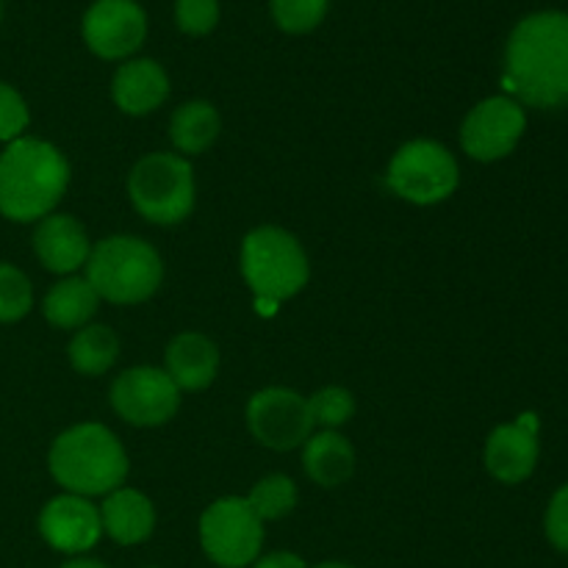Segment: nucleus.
<instances>
[{
  "label": "nucleus",
  "mask_w": 568,
  "mask_h": 568,
  "mask_svg": "<svg viewBox=\"0 0 568 568\" xmlns=\"http://www.w3.org/2000/svg\"><path fill=\"white\" fill-rule=\"evenodd\" d=\"M527 128L525 109L510 98H488L469 111L460 144L475 161H497L514 153Z\"/></svg>",
  "instance_id": "obj_11"
},
{
  "label": "nucleus",
  "mask_w": 568,
  "mask_h": 568,
  "mask_svg": "<svg viewBox=\"0 0 568 568\" xmlns=\"http://www.w3.org/2000/svg\"><path fill=\"white\" fill-rule=\"evenodd\" d=\"M148 20L133 0H98L83 17V39L100 59H125L142 48Z\"/></svg>",
  "instance_id": "obj_12"
},
{
  "label": "nucleus",
  "mask_w": 568,
  "mask_h": 568,
  "mask_svg": "<svg viewBox=\"0 0 568 568\" xmlns=\"http://www.w3.org/2000/svg\"><path fill=\"white\" fill-rule=\"evenodd\" d=\"M327 11V0H272L277 28L288 33L314 31Z\"/></svg>",
  "instance_id": "obj_26"
},
{
  "label": "nucleus",
  "mask_w": 568,
  "mask_h": 568,
  "mask_svg": "<svg viewBox=\"0 0 568 568\" xmlns=\"http://www.w3.org/2000/svg\"><path fill=\"white\" fill-rule=\"evenodd\" d=\"M503 83L536 109L568 103V14L541 11L516 26L505 53Z\"/></svg>",
  "instance_id": "obj_1"
},
{
  "label": "nucleus",
  "mask_w": 568,
  "mask_h": 568,
  "mask_svg": "<svg viewBox=\"0 0 568 568\" xmlns=\"http://www.w3.org/2000/svg\"><path fill=\"white\" fill-rule=\"evenodd\" d=\"M247 425L264 447L277 453L305 444L314 430L308 399L292 388H264L255 394L247 405Z\"/></svg>",
  "instance_id": "obj_9"
},
{
  "label": "nucleus",
  "mask_w": 568,
  "mask_h": 568,
  "mask_svg": "<svg viewBox=\"0 0 568 568\" xmlns=\"http://www.w3.org/2000/svg\"><path fill=\"white\" fill-rule=\"evenodd\" d=\"M116 355H120V342H116L114 331L105 325L81 327L70 342V364L87 377H98L109 372L114 366Z\"/></svg>",
  "instance_id": "obj_22"
},
{
  "label": "nucleus",
  "mask_w": 568,
  "mask_h": 568,
  "mask_svg": "<svg viewBox=\"0 0 568 568\" xmlns=\"http://www.w3.org/2000/svg\"><path fill=\"white\" fill-rule=\"evenodd\" d=\"M308 410L311 419H314V427L320 425L325 430H336V427H342L353 416V394L338 386H327L308 399Z\"/></svg>",
  "instance_id": "obj_25"
},
{
  "label": "nucleus",
  "mask_w": 568,
  "mask_h": 568,
  "mask_svg": "<svg viewBox=\"0 0 568 568\" xmlns=\"http://www.w3.org/2000/svg\"><path fill=\"white\" fill-rule=\"evenodd\" d=\"M538 464V422L525 414L514 425H503L488 436L486 466L497 480L521 483Z\"/></svg>",
  "instance_id": "obj_14"
},
{
  "label": "nucleus",
  "mask_w": 568,
  "mask_h": 568,
  "mask_svg": "<svg viewBox=\"0 0 568 568\" xmlns=\"http://www.w3.org/2000/svg\"><path fill=\"white\" fill-rule=\"evenodd\" d=\"M175 17L183 33L203 37L220 20V3L216 0H178Z\"/></svg>",
  "instance_id": "obj_28"
},
{
  "label": "nucleus",
  "mask_w": 568,
  "mask_h": 568,
  "mask_svg": "<svg viewBox=\"0 0 568 568\" xmlns=\"http://www.w3.org/2000/svg\"><path fill=\"white\" fill-rule=\"evenodd\" d=\"M131 203L155 225H178L194 209V175L186 159L153 153L133 166L128 178Z\"/></svg>",
  "instance_id": "obj_6"
},
{
  "label": "nucleus",
  "mask_w": 568,
  "mask_h": 568,
  "mask_svg": "<svg viewBox=\"0 0 568 568\" xmlns=\"http://www.w3.org/2000/svg\"><path fill=\"white\" fill-rule=\"evenodd\" d=\"M39 532L55 552H89L103 536L100 508H94L87 497H78V494H61V497L50 499L39 514Z\"/></svg>",
  "instance_id": "obj_13"
},
{
  "label": "nucleus",
  "mask_w": 568,
  "mask_h": 568,
  "mask_svg": "<svg viewBox=\"0 0 568 568\" xmlns=\"http://www.w3.org/2000/svg\"><path fill=\"white\" fill-rule=\"evenodd\" d=\"M247 505L253 508V514L258 516L261 521L283 519V516L292 514L294 505H297V486L283 475L264 477V480L253 486Z\"/></svg>",
  "instance_id": "obj_23"
},
{
  "label": "nucleus",
  "mask_w": 568,
  "mask_h": 568,
  "mask_svg": "<svg viewBox=\"0 0 568 568\" xmlns=\"http://www.w3.org/2000/svg\"><path fill=\"white\" fill-rule=\"evenodd\" d=\"M33 253L55 275H72L87 266L89 236L81 222L70 214H48L33 231Z\"/></svg>",
  "instance_id": "obj_15"
},
{
  "label": "nucleus",
  "mask_w": 568,
  "mask_h": 568,
  "mask_svg": "<svg viewBox=\"0 0 568 568\" xmlns=\"http://www.w3.org/2000/svg\"><path fill=\"white\" fill-rule=\"evenodd\" d=\"M166 375L178 392H203L220 369V349L203 333H181L166 347Z\"/></svg>",
  "instance_id": "obj_16"
},
{
  "label": "nucleus",
  "mask_w": 568,
  "mask_h": 568,
  "mask_svg": "<svg viewBox=\"0 0 568 568\" xmlns=\"http://www.w3.org/2000/svg\"><path fill=\"white\" fill-rule=\"evenodd\" d=\"M547 536L552 547L560 552H568V486L560 488L552 497L547 510Z\"/></svg>",
  "instance_id": "obj_29"
},
{
  "label": "nucleus",
  "mask_w": 568,
  "mask_h": 568,
  "mask_svg": "<svg viewBox=\"0 0 568 568\" xmlns=\"http://www.w3.org/2000/svg\"><path fill=\"white\" fill-rule=\"evenodd\" d=\"M111 94L125 114L142 116L164 103L166 94H170V81H166V72L161 70V64L150 59H136L116 70Z\"/></svg>",
  "instance_id": "obj_17"
},
{
  "label": "nucleus",
  "mask_w": 568,
  "mask_h": 568,
  "mask_svg": "<svg viewBox=\"0 0 568 568\" xmlns=\"http://www.w3.org/2000/svg\"><path fill=\"white\" fill-rule=\"evenodd\" d=\"M28 105L22 100V94L14 87L0 81V142H14L22 136V131L28 128Z\"/></svg>",
  "instance_id": "obj_27"
},
{
  "label": "nucleus",
  "mask_w": 568,
  "mask_h": 568,
  "mask_svg": "<svg viewBox=\"0 0 568 568\" xmlns=\"http://www.w3.org/2000/svg\"><path fill=\"white\" fill-rule=\"evenodd\" d=\"M61 568H109L105 564H100V560H89V558H75L70 560V564H64Z\"/></svg>",
  "instance_id": "obj_31"
},
{
  "label": "nucleus",
  "mask_w": 568,
  "mask_h": 568,
  "mask_svg": "<svg viewBox=\"0 0 568 568\" xmlns=\"http://www.w3.org/2000/svg\"><path fill=\"white\" fill-rule=\"evenodd\" d=\"M98 292L89 286L87 277H64L55 283L44 297L42 311L44 320L61 331H75V327H87L98 311Z\"/></svg>",
  "instance_id": "obj_20"
},
{
  "label": "nucleus",
  "mask_w": 568,
  "mask_h": 568,
  "mask_svg": "<svg viewBox=\"0 0 568 568\" xmlns=\"http://www.w3.org/2000/svg\"><path fill=\"white\" fill-rule=\"evenodd\" d=\"M33 288L26 272L0 264V322H17L31 311Z\"/></svg>",
  "instance_id": "obj_24"
},
{
  "label": "nucleus",
  "mask_w": 568,
  "mask_h": 568,
  "mask_svg": "<svg viewBox=\"0 0 568 568\" xmlns=\"http://www.w3.org/2000/svg\"><path fill=\"white\" fill-rule=\"evenodd\" d=\"M164 277L159 253L136 236H111L89 253L87 281L100 300L116 305L144 303Z\"/></svg>",
  "instance_id": "obj_5"
},
{
  "label": "nucleus",
  "mask_w": 568,
  "mask_h": 568,
  "mask_svg": "<svg viewBox=\"0 0 568 568\" xmlns=\"http://www.w3.org/2000/svg\"><path fill=\"white\" fill-rule=\"evenodd\" d=\"M308 258L283 227H255L242 242V275L255 294V308L272 314L308 283Z\"/></svg>",
  "instance_id": "obj_4"
},
{
  "label": "nucleus",
  "mask_w": 568,
  "mask_h": 568,
  "mask_svg": "<svg viewBox=\"0 0 568 568\" xmlns=\"http://www.w3.org/2000/svg\"><path fill=\"white\" fill-rule=\"evenodd\" d=\"M316 568H355V566H347V564H336V560H333V564H320Z\"/></svg>",
  "instance_id": "obj_32"
},
{
  "label": "nucleus",
  "mask_w": 568,
  "mask_h": 568,
  "mask_svg": "<svg viewBox=\"0 0 568 568\" xmlns=\"http://www.w3.org/2000/svg\"><path fill=\"white\" fill-rule=\"evenodd\" d=\"M50 475L78 497H109L125 483L128 455L114 433L103 425H75L50 447Z\"/></svg>",
  "instance_id": "obj_3"
},
{
  "label": "nucleus",
  "mask_w": 568,
  "mask_h": 568,
  "mask_svg": "<svg viewBox=\"0 0 568 568\" xmlns=\"http://www.w3.org/2000/svg\"><path fill=\"white\" fill-rule=\"evenodd\" d=\"M220 114L205 100H192L183 103L170 120V139L181 153L197 155L205 153L220 136Z\"/></svg>",
  "instance_id": "obj_21"
},
{
  "label": "nucleus",
  "mask_w": 568,
  "mask_h": 568,
  "mask_svg": "<svg viewBox=\"0 0 568 568\" xmlns=\"http://www.w3.org/2000/svg\"><path fill=\"white\" fill-rule=\"evenodd\" d=\"M70 164L59 148L20 136L0 153V214L11 222L44 220L64 197Z\"/></svg>",
  "instance_id": "obj_2"
},
{
  "label": "nucleus",
  "mask_w": 568,
  "mask_h": 568,
  "mask_svg": "<svg viewBox=\"0 0 568 568\" xmlns=\"http://www.w3.org/2000/svg\"><path fill=\"white\" fill-rule=\"evenodd\" d=\"M253 568H308V566H305V560L297 558L294 552H272L255 560Z\"/></svg>",
  "instance_id": "obj_30"
},
{
  "label": "nucleus",
  "mask_w": 568,
  "mask_h": 568,
  "mask_svg": "<svg viewBox=\"0 0 568 568\" xmlns=\"http://www.w3.org/2000/svg\"><path fill=\"white\" fill-rule=\"evenodd\" d=\"M200 544L211 564L222 568L253 566L264 544V521L253 514L247 499H216L200 519Z\"/></svg>",
  "instance_id": "obj_8"
},
{
  "label": "nucleus",
  "mask_w": 568,
  "mask_h": 568,
  "mask_svg": "<svg viewBox=\"0 0 568 568\" xmlns=\"http://www.w3.org/2000/svg\"><path fill=\"white\" fill-rule=\"evenodd\" d=\"M111 405L125 422L136 427H159L175 416L181 392L164 369L136 366L122 372L111 386Z\"/></svg>",
  "instance_id": "obj_10"
},
{
  "label": "nucleus",
  "mask_w": 568,
  "mask_h": 568,
  "mask_svg": "<svg viewBox=\"0 0 568 568\" xmlns=\"http://www.w3.org/2000/svg\"><path fill=\"white\" fill-rule=\"evenodd\" d=\"M0 17H3V0H0Z\"/></svg>",
  "instance_id": "obj_33"
},
{
  "label": "nucleus",
  "mask_w": 568,
  "mask_h": 568,
  "mask_svg": "<svg viewBox=\"0 0 568 568\" xmlns=\"http://www.w3.org/2000/svg\"><path fill=\"white\" fill-rule=\"evenodd\" d=\"M303 464L311 480L325 488H336L353 477L355 453L347 438L338 436L336 430H322L305 442Z\"/></svg>",
  "instance_id": "obj_19"
},
{
  "label": "nucleus",
  "mask_w": 568,
  "mask_h": 568,
  "mask_svg": "<svg viewBox=\"0 0 568 568\" xmlns=\"http://www.w3.org/2000/svg\"><path fill=\"white\" fill-rule=\"evenodd\" d=\"M386 181L408 203L436 205L458 189V161L444 144L414 139L394 153Z\"/></svg>",
  "instance_id": "obj_7"
},
{
  "label": "nucleus",
  "mask_w": 568,
  "mask_h": 568,
  "mask_svg": "<svg viewBox=\"0 0 568 568\" xmlns=\"http://www.w3.org/2000/svg\"><path fill=\"white\" fill-rule=\"evenodd\" d=\"M100 525L105 536L114 538L122 547H133L153 536L155 530V508L142 491L133 488H116L105 497L100 508Z\"/></svg>",
  "instance_id": "obj_18"
}]
</instances>
